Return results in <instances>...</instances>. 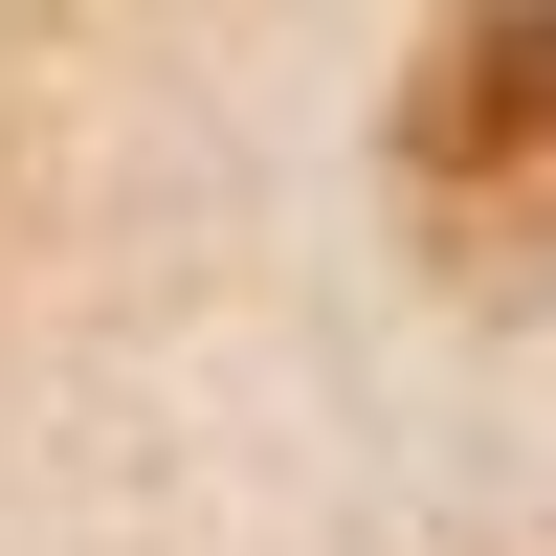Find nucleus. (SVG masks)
<instances>
[{
	"label": "nucleus",
	"mask_w": 556,
	"mask_h": 556,
	"mask_svg": "<svg viewBox=\"0 0 556 556\" xmlns=\"http://www.w3.org/2000/svg\"><path fill=\"white\" fill-rule=\"evenodd\" d=\"M401 201L468 290H556V0H445L401 67Z\"/></svg>",
	"instance_id": "obj_1"
}]
</instances>
